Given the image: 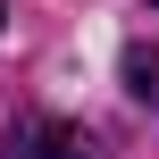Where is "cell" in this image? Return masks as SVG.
I'll list each match as a JSON object with an SVG mask.
<instances>
[{
	"label": "cell",
	"instance_id": "3",
	"mask_svg": "<svg viewBox=\"0 0 159 159\" xmlns=\"http://www.w3.org/2000/svg\"><path fill=\"white\" fill-rule=\"evenodd\" d=\"M151 8H159V0H151Z\"/></svg>",
	"mask_w": 159,
	"mask_h": 159
},
{
	"label": "cell",
	"instance_id": "2",
	"mask_svg": "<svg viewBox=\"0 0 159 159\" xmlns=\"http://www.w3.org/2000/svg\"><path fill=\"white\" fill-rule=\"evenodd\" d=\"M126 84L134 101H159V50H126Z\"/></svg>",
	"mask_w": 159,
	"mask_h": 159
},
{
	"label": "cell",
	"instance_id": "1",
	"mask_svg": "<svg viewBox=\"0 0 159 159\" xmlns=\"http://www.w3.org/2000/svg\"><path fill=\"white\" fill-rule=\"evenodd\" d=\"M8 159H109V151L67 117H17L8 126Z\"/></svg>",
	"mask_w": 159,
	"mask_h": 159
}]
</instances>
